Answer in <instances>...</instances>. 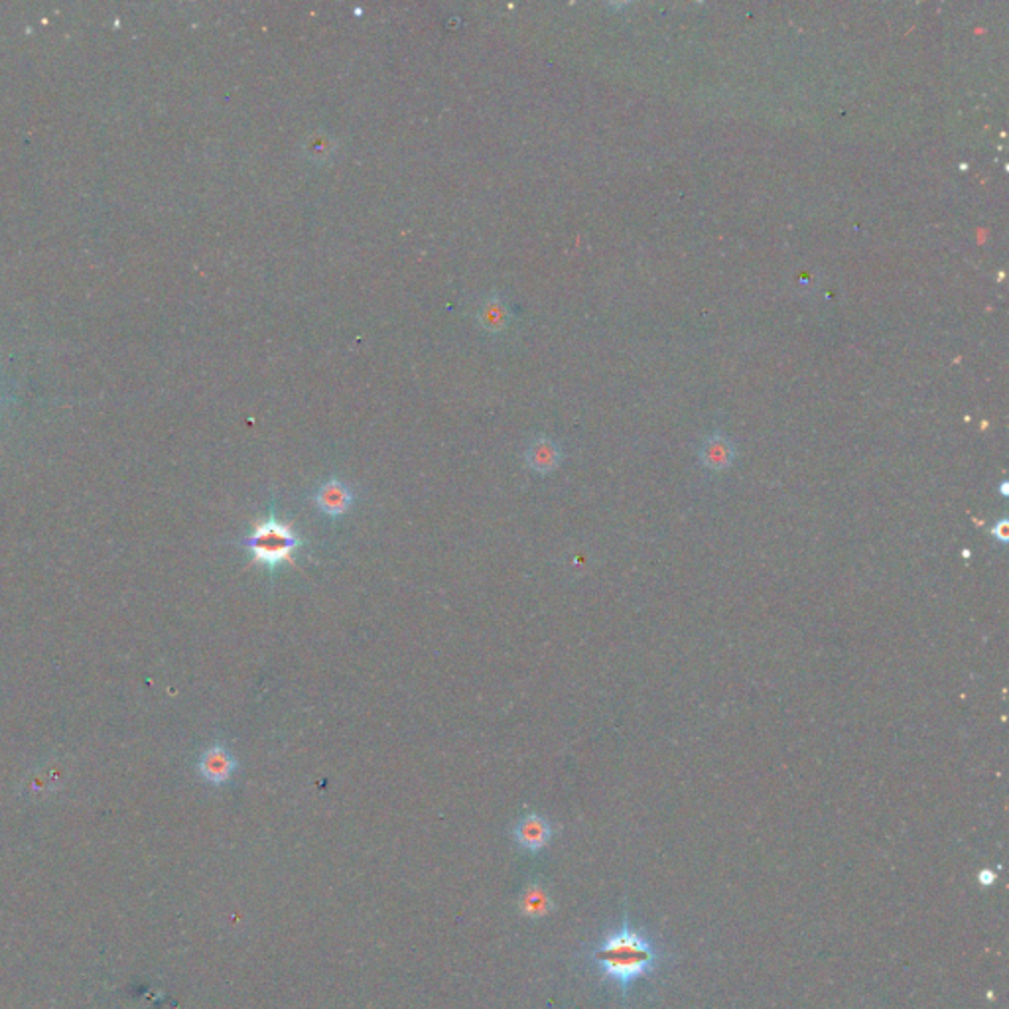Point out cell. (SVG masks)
Wrapping results in <instances>:
<instances>
[{
	"instance_id": "1",
	"label": "cell",
	"mask_w": 1009,
	"mask_h": 1009,
	"mask_svg": "<svg viewBox=\"0 0 1009 1009\" xmlns=\"http://www.w3.org/2000/svg\"><path fill=\"white\" fill-rule=\"evenodd\" d=\"M595 962L603 974L618 981L621 989L627 992L633 981H637L657 964L655 946L645 934L625 923L619 931L611 933L595 952Z\"/></svg>"
},
{
	"instance_id": "2",
	"label": "cell",
	"mask_w": 1009,
	"mask_h": 1009,
	"mask_svg": "<svg viewBox=\"0 0 1009 1009\" xmlns=\"http://www.w3.org/2000/svg\"><path fill=\"white\" fill-rule=\"evenodd\" d=\"M300 544L298 534L288 524L276 519L274 515H271L264 523L256 524L251 537L245 540V547L251 550L255 562L269 570H276L287 562H292Z\"/></svg>"
},
{
	"instance_id": "3",
	"label": "cell",
	"mask_w": 1009,
	"mask_h": 1009,
	"mask_svg": "<svg viewBox=\"0 0 1009 1009\" xmlns=\"http://www.w3.org/2000/svg\"><path fill=\"white\" fill-rule=\"evenodd\" d=\"M235 769H237L235 757L223 745H213L209 749H205L200 759L201 776L213 784L227 783L231 776H233Z\"/></svg>"
},
{
	"instance_id": "4",
	"label": "cell",
	"mask_w": 1009,
	"mask_h": 1009,
	"mask_svg": "<svg viewBox=\"0 0 1009 1009\" xmlns=\"http://www.w3.org/2000/svg\"><path fill=\"white\" fill-rule=\"evenodd\" d=\"M736 460V445L723 434L708 436L700 445V461L710 471H726Z\"/></svg>"
},
{
	"instance_id": "5",
	"label": "cell",
	"mask_w": 1009,
	"mask_h": 1009,
	"mask_svg": "<svg viewBox=\"0 0 1009 1009\" xmlns=\"http://www.w3.org/2000/svg\"><path fill=\"white\" fill-rule=\"evenodd\" d=\"M314 501L321 513H326L327 516H339L351 507L353 493L343 481L329 479L316 491Z\"/></svg>"
},
{
	"instance_id": "6",
	"label": "cell",
	"mask_w": 1009,
	"mask_h": 1009,
	"mask_svg": "<svg viewBox=\"0 0 1009 1009\" xmlns=\"http://www.w3.org/2000/svg\"><path fill=\"white\" fill-rule=\"evenodd\" d=\"M550 836H552V828L548 824V820H544L539 815L524 816L515 828L516 842L529 852L542 850V847L548 844Z\"/></svg>"
},
{
	"instance_id": "7",
	"label": "cell",
	"mask_w": 1009,
	"mask_h": 1009,
	"mask_svg": "<svg viewBox=\"0 0 1009 1009\" xmlns=\"http://www.w3.org/2000/svg\"><path fill=\"white\" fill-rule=\"evenodd\" d=\"M560 458V448L552 440H547V437H540L529 448V466L539 473H550L552 469H556Z\"/></svg>"
},
{
	"instance_id": "8",
	"label": "cell",
	"mask_w": 1009,
	"mask_h": 1009,
	"mask_svg": "<svg viewBox=\"0 0 1009 1009\" xmlns=\"http://www.w3.org/2000/svg\"><path fill=\"white\" fill-rule=\"evenodd\" d=\"M550 909H552V903L547 895V891H542L539 886H532V887L526 889L524 897H523V910L526 915L544 917V915H548Z\"/></svg>"
},
{
	"instance_id": "9",
	"label": "cell",
	"mask_w": 1009,
	"mask_h": 1009,
	"mask_svg": "<svg viewBox=\"0 0 1009 1009\" xmlns=\"http://www.w3.org/2000/svg\"><path fill=\"white\" fill-rule=\"evenodd\" d=\"M992 537L1002 544H1005L1009 540V521L1007 519H1002L997 524H994Z\"/></svg>"
},
{
	"instance_id": "10",
	"label": "cell",
	"mask_w": 1009,
	"mask_h": 1009,
	"mask_svg": "<svg viewBox=\"0 0 1009 1009\" xmlns=\"http://www.w3.org/2000/svg\"><path fill=\"white\" fill-rule=\"evenodd\" d=\"M978 878H980V883H981V886H992V883L996 881V875H994V871H989V870H984V871H981V873L978 875Z\"/></svg>"
}]
</instances>
